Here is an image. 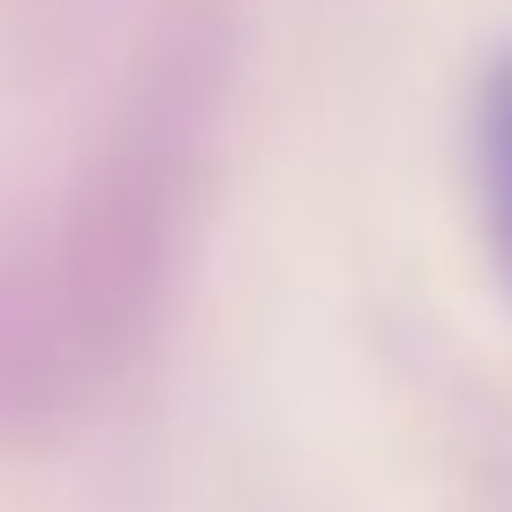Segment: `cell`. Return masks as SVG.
Returning <instances> with one entry per match:
<instances>
[{
  "label": "cell",
  "instance_id": "1",
  "mask_svg": "<svg viewBox=\"0 0 512 512\" xmlns=\"http://www.w3.org/2000/svg\"><path fill=\"white\" fill-rule=\"evenodd\" d=\"M478 188H487L495 256L512 274V52H495L487 86H478Z\"/></svg>",
  "mask_w": 512,
  "mask_h": 512
}]
</instances>
